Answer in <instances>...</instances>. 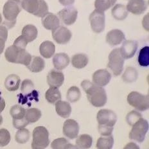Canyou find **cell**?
Returning <instances> with one entry per match:
<instances>
[{
  "instance_id": "1",
  "label": "cell",
  "mask_w": 149,
  "mask_h": 149,
  "mask_svg": "<svg viewBox=\"0 0 149 149\" xmlns=\"http://www.w3.org/2000/svg\"><path fill=\"white\" fill-rule=\"evenodd\" d=\"M81 86L86 93L89 102L93 106L101 107L107 103V94L102 87L95 85L94 83L87 80L82 82Z\"/></svg>"
},
{
  "instance_id": "2",
  "label": "cell",
  "mask_w": 149,
  "mask_h": 149,
  "mask_svg": "<svg viewBox=\"0 0 149 149\" xmlns=\"http://www.w3.org/2000/svg\"><path fill=\"white\" fill-rule=\"evenodd\" d=\"M21 10L22 7L21 0H8L3 8V14L5 19L3 25L8 29L14 27L16 23V19Z\"/></svg>"
},
{
  "instance_id": "3",
  "label": "cell",
  "mask_w": 149,
  "mask_h": 149,
  "mask_svg": "<svg viewBox=\"0 0 149 149\" xmlns=\"http://www.w3.org/2000/svg\"><path fill=\"white\" fill-rule=\"evenodd\" d=\"M6 60L9 63L21 64L24 66H29L32 56L26 49L19 48L14 45L9 46L5 52Z\"/></svg>"
},
{
  "instance_id": "4",
  "label": "cell",
  "mask_w": 149,
  "mask_h": 149,
  "mask_svg": "<svg viewBox=\"0 0 149 149\" xmlns=\"http://www.w3.org/2000/svg\"><path fill=\"white\" fill-rule=\"evenodd\" d=\"M21 7L39 17H42L48 12V6L44 0H22Z\"/></svg>"
},
{
  "instance_id": "5",
  "label": "cell",
  "mask_w": 149,
  "mask_h": 149,
  "mask_svg": "<svg viewBox=\"0 0 149 149\" xmlns=\"http://www.w3.org/2000/svg\"><path fill=\"white\" fill-rule=\"evenodd\" d=\"M32 136V149H45L49 145V132L46 127L43 126L36 127L33 129Z\"/></svg>"
},
{
  "instance_id": "6",
  "label": "cell",
  "mask_w": 149,
  "mask_h": 149,
  "mask_svg": "<svg viewBox=\"0 0 149 149\" xmlns=\"http://www.w3.org/2000/svg\"><path fill=\"white\" fill-rule=\"evenodd\" d=\"M125 59L120 54V48L114 49L109 55L107 67L112 71L114 76H119L122 73Z\"/></svg>"
},
{
  "instance_id": "7",
  "label": "cell",
  "mask_w": 149,
  "mask_h": 149,
  "mask_svg": "<svg viewBox=\"0 0 149 149\" xmlns=\"http://www.w3.org/2000/svg\"><path fill=\"white\" fill-rule=\"evenodd\" d=\"M127 102L136 110L145 111L148 109V95H143L138 92L132 91L127 96Z\"/></svg>"
},
{
  "instance_id": "8",
  "label": "cell",
  "mask_w": 149,
  "mask_h": 149,
  "mask_svg": "<svg viewBox=\"0 0 149 149\" xmlns=\"http://www.w3.org/2000/svg\"><path fill=\"white\" fill-rule=\"evenodd\" d=\"M148 130V122L141 118L132 125V128L129 133V138L138 143H142L144 141Z\"/></svg>"
},
{
  "instance_id": "9",
  "label": "cell",
  "mask_w": 149,
  "mask_h": 149,
  "mask_svg": "<svg viewBox=\"0 0 149 149\" xmlns=\"http://www.w3.org/2000/svg\"><path fill=\"white\" fill-rule=\"evenodd\" d=\"M89 21L93 31L95 33L103 32L105 26V17L104 12L95 10L89 15Z\"/></svg>"
},
{
  "instance_id": "10",
  "label": "cell",
  "mask_w": 149,
  "mask_h": 149,
  "mask_svg": "<svg viewBox=\"0 0 149 149\" xmlns=\"http://www.w3.org/2000/svg\"><path fill=\"white\" fill-rule=\"evenodd\" d=\"M97 119L99 125L114 127L117 122V116L109 109H101L98 111Z\"/></svg>"
},
{
  "instance_id": "11",
  "label": "cell",
  "mask_w": 149,
  "mask_h": 149,
  "mask_svg": "<svg viewBox=\"0 0 149 149\" xmlns=\"http://www.w3.org/2000/svg\"><path fill=\"white\" fill-rule=\"evenodd\" d=\"M58 16L63 23L66 25H71L75 23L77 20L78 11L73 7H68L63 8L58 12Z\"/></svg>"
},
{
  "instance_id": "12",
  "label": "cell",
  "mask_w": 149,
  "mask_h": 149,
  "mask_svg": "<svg viewBox=\"0 0 149 149\" xmlns=\"http://www.w3.org/2000/svg\"><path fill=\"white\" fill-rule=\"evenodd\" d=\"M52 37L58 44L65 45L70 41L72 33L66 27L59 26L57 29L52 30Z\"/></svg>"
},
{
  "instance_id": "13",
  "label": "cell",
  "mask_w": 149,
  "mask_h": 149,
  "mask_svg": "<svg viewBox=\"0 0 149 149\" xmlns=\"http://www.w3.org/2000/svg\"><path fill=\"white\" fill-rule=\"evenodd\" d=\"M138 42L132 40H126L120 48V54L124 59H129L134 56L138 49Z\"/></svg>"
},
{
  "instance_id": "14",
  "label": "cell",
  "mask_w": 149,
  "mask_h": 149,
  "mask_svg": "<svg viewBox=\"0 0 149 149\" xmlns=\"http://www.w3.org/2000/svg\"><path fill=\"white\" fill-rule=\"evenodd\" d=\"M79 132V125L75 120L68 119L65 121L63 125L64 134L71 139L76 138Z\"/></svg>"
},
{
  "instance_id": "15",
  "label": "cell",
  "mask_w": 149,
  "mask_h": 149,
  "mask_svg": "<svg viewBox=\"0 0 149 149\" xmlns=\"http://www.w3.org/2000/svg\"><path fill=\"white\" fill-rule=\"evenodd\" d=\"M111 79V74L107 70H98L93 74V81L95 85L104 87L107 85Z\"/></svg>"
},
{
  "instance_id": "16",
  "label": "cell",
  "mask_w": 149,
  "mask_h": 149,
  "mask_svg": "<svg viewBox=\"0 0 149 149\" xmlns=\"http://www.w3.org/2000/svg\"><path fill=\"white\" fill-rule=\"evenodd\" d=\"M127 10L134 15H140L147 10V3L145 0H129Z\"/></svg>"
},
{
  "instance_id": "17",
  "label": "cell",
  "mask_w": 149,
  "mask_h": 149,
  "mask_svg": "<svg viewBox=\"0 0 149 149\" xmlns=\"http://www.w3.org/2000/svg\"><path fill=\"white\" fill-rule=\"evenodd\" d=\"M64 76L63 72L60 71L52 70L47 75V82L50 87L60 88L63 84Z\"/></svg>"
},
{
  "instance_id": "18",
  "label": "cell",
  "mask_w": 149,
  "mask_h": 149,
  "mask_svg": "<svg viewBox=\"0 0 149 149\" xmlns=\"http://www.w3.org/2000/svg\"><path fill=\"white\" fill-rule=\"evenodd\" d=\"M42 24L46 30H54L60 26V19L57 15L48 12L42 17Z\"/></svg>"
},
{
  "instance_id": "19",
  "label": "cell",
  "mask_w": 149,
  "mask_h": 149,
  "mask_svg": "<svg viewBox=\"0 0 149 149\" xmlns=\"http://www.w3.org/2000/svg\"><path fill=\"white\" fill-rule=\"evenodd\" d=\"M124 40H125V35L120 30L114 29L107 33L106 42L111 46L118 45Z\"/></svg>"
},
{
  "instance_id": "20",
  "label": "cell",
  "mask_w": 149,
  "mask_h": 149,
  "mask_svg": "<svg viewBox=\"0 0 149 149\" xmlns=\"http://www.w3.org/2000/svg\"><path fill=\"white\" fill-rule=\"evenodd\" d=\"M70 59L69 56L65 53H59L54 55L53 58V64L54 68L57 70L65 69L70 64Z\"/></svg>"
},
{
  "instance_id": "21",
  "label": "cell",
  "mask_w": 149,
  "mask_h": 149,
  "mask_svg": "<svg viewBox=\"0 0 149 149\" xmlns=\"http://www.w3.org/2000/svg\"><path fill=\"white\" fill-rule=\"evenodd\" d=\"M55 110L58 115L64 118H67L71 115V107L68 102L59 100L55 103Z\"/></svg>"
},
{
  "instance_id": "22",
  "label": "cell",
  "mask_w": 149,
  "mask_h": 149,
  "mask_svg": "<svg viewBox=\"0 0 149 149\" xmlns=\"http://www.w3.org/2000/svg\"><path fill=\"white\" fill-rule=\"evenodd\" d=\"M39 52L43 57L49 58L53 57L55 54V46L52 41H44L40 45Z\"/></svg>"
},
{
  "instance_id": "23",
  "label": "cell",
  "mask_w": 149,
  "mask_h": 149,
  "mask_svg": "<svg viewBox=\"0 0 149 149\" xmlns=\"http://www.w3.org/2000/svg\"><path fill=\"white\" fill-rule=\"evenodd\" d=\"M26 67L33 73H39L45 69V62L41 57L33 56L29 65Z\"/></svg>"
},
{
  "instance_id": "24",
  "label": "cell",
  "mask_w": 149,
  "mask_h": 149,
  "mask_svg": "<svg viewBox=\"0 0 149 149\" xmlns=\"http://www.w3.org/2000/svg\"><path fill=\"white\" fill-rule=\"evenodd\" d=\"M21 79L17 74H11L5 79V86L9 91H15L19 88Z\"/></svg>"
},
{
  "instance_id": "25",
  "label": "cell",
  "mask_w": 149,
  "mask_h": 149,
  "mask_svg": "<svg viewBox=\"0 0 149 149\" xmlns=\"http://www.w3.org/2000/svg\"><path fill=\"white\" fill-rule=\"evenodd\" d=\"M37 35H38V30L33 24H27L23 27L22 30V36L28 42L33 41L37 38Z\"/></svg>"
},
{
  "instance_id": "26",
  "label": "cell",
  "mask_w": 149,
  "mask_h": 149,
  "mask_svg": "<svg viewBox=\"0 0 149 149\" xmlns=\"http://www.w3.org/2000/svg\"><path fill=\"white\" fill-rule=\"evenodd\" d=\"M112 15L116 20L123 21L125 19L128 15V11L125 5L121 4H116L111 10Z\"/></svg>"
},
{
  "instance_id": "27",
  "label": "cell",
  "mask_w": 149,
  "mask_h": 149,
  "mask_svg": "<svg viewBox=\"0 0 149 149\" xmlns=\"http://www.w3.org/2000/svg\"><path fill=\"white\" fill-rule=\"evenodd\" d=\"M89 58L86 54H78L73 56L71 63L73 66L77 69H82L85 68L88 64Z\"/></svg>"
},
{
  "instance_id": "28",
  "label": "cell",
  "mask_w": 149,
  "mask_h": 149,
  "mask_svg": "<svg viewBox=\"0 0 149 149\" xmlns=\"http://www.w3.org/2000/svg\"><path fill=\"white\" fill-rule=\"evenodd\" d=\"M45 97L46 100L50 104H55L56 102L61 100V93L57 88L50 87L46 92Z\"/></svg>"
},
{
  "instance_id": "29",
  "label": "cell",
  "mask_w": 149,
  "mask_h": 149,
  "mask_svg": "<svg viewBox=\"0 0 149 149\" xmlns=\"http://www.w3.org/2000/svg\"><path fill=\"white\" fill-rule=\"evenodd\" d=\"M138 78V72L134 67H127L122 75V79L126 83H132Z\"/></svg>"
},
{
  "instance_id": "30",
  "label": "cell",
  "mask_w": 149,
  "mask_h": 149,
  "mask_svg": "<svg viewBox=\"0 0 149 149\" xmlns=\"http://www.w3.org/2000/svg\"><path fill=\"white\" fill-rule=\"evenodd\" d=\"M92 143V137L86 134L80 135L76 140V145L79 149H89L91 147Z\"/></svg>"
},
{
  "instance_id": "31",
  "label": "cell",
  "mask_w": 149,
  "mask_h": 149,
  "mask_svg": "<svg viewBox=\"0 0 149 149\" xmlns=\"http://www.w3.org/2000/svg\"><path fill=\"white\" fill-rule=\"evenodd\" d=\"M42 115L41 111L37 108L28 109L26 110L25 118L29 123H33L37 122L41 118Z\"/></svg>"
},
{
  "instance_id": "32",
  "label": "cell",
  "mask_w": 149,
  "mask_h": 149,
  "mask_svg": "<svg viewBox=\"0 0 149 149\" xmlns=\"http://www.w3.org/2000/svg\"><path fill=\"white\" fill-rule=\"evenodd\" d=\"M113 136H105L98 138L97 143V149H112L114 145Z\"/></svg>"
},
{
  "instance_id": "33",
  "label": "cell",
  "mask_w": 149,
  "mask_h": 149,
  "mask_svg": "<svg viewBox=\"0 0 149 149\" xmlns=\"http://www.w3.org/2000/svg\"><path fill=\"white\" fill-rule=\"evenodd\" d=\"M138 61L139 64L143 67H147L149 65V47L145 46L141 49L138 55Z\"/></svg>"
},
{
  "instance_id": "34",
  "label": "cell",
  "mask_w": 149,
  "mask_h": 149,
  "mask_svg": "<svg viewBox=\"0 0 149 149\" xmlns=\"http://www.w3.org/2000/svg\"><path fill=\"white\" fill-rule=\"evenodd\" d=\"M80 97H81V92L78 87L72 86L68 90L66 98L70 102L74 103L79 101Z\"/></svg>"
},
{
  "instance_id": "35",
  "label": "cell",
  "mask_w": 149,
  "mask_h": 149,
  "mask_svg": "<svg viewBox=\"0 0 149 149\" xmlns=\"http://www.w3.org/2000/svg\"><path fill=\"white\" fill-rule=\"evenodd\" d=\"M116 1L117 0H95V7L97 10L104 12L113 7Z\"/></svg>"
},
{
  "instance_id": "36",
  "label": "cell",
  "mask_w": 149,
  "mask_h": 149,
  "mask_svg": "<svg viewBox=\"0 0 149 149\" xmlns=\"http://www.w3.org/2000/svg\"><path fill=\"white\" fill-rule=\"evenodd\" d=\"M30 137V134L29 130L25 128H23L18 129L16 134H15V139L18 143L24 144L29 141Z\"/></svg>"
},
{
  "instance_id": "37",
  "label": "cell",
  "mask_w": 149,
  "mask_h": 149,
  "mask_svg": "<svg viewBox=\"0 0 149 149\" xmlns=\"http://www.w3.org/2000/svg\"><path fill=\"white\" fill-rule=\"evenodd\" d=\"M26 110L19 105H15L10 110V114L13 120H19L25 118Z\"/></svg>"
},
{
  "instance_id": "38",
  "label": "cell",
  "mask_w": 149,
  "mask_h": 149,
  "mask_svg": "<svg viewBox=\"0 0 149 149\" xmlns=\"http://www.w3.org/2000/svg\"><path fill=\"white\" fill-rule=\"evenodd\" d=\"M8 37V29L3 24L0 25V55H1L5 47V42Z\"/></svg>"
},
{
  "instance_id": "39",
  "label": "cell",
  "mask_w": 149,
  "mask_h": 149,
  "mask_svg": "<svg viewBox=\"0 0 149 149\" xmlns=\"http://www.w3.org/2000/svg\"><path fill=\"white\" fill-rule=\"evenodd\" d=\"M21 91L24 95H29L34 91V84L32 80L25 79L23 80L21 84Z\"/></svg>"
},
{
  "instance_id": "40",
  "label": "cell",
  "mask_w": 149,
  "mask_h": 149,
  "mask_svg": "<svg viewBox=\"0 0 149 149\" xmlns=\"http://www.w3.org/2000/svg\"><path fill=\"white\" fill-rule=\"evenodd\" d=\"M11 136L8 130L5 129H0V147L7 146L10 141Z\"/></svg>"
},
{
  "instance_id": "41",
  "label": "cell",
  "mask_w": 149,
  "mask_h": 149,
  "mask_svg": "<svg viewBox=\"0 0 149 149\" xmlns=\"http://www.w3.org/2000/svg\"><path fill=\"white\" fill-rule=\"evenodd\" d=\"M141 118V114L139 113V112L134 110L127 114V115L126 116V121L129 125L132 126L134 124L137 122L139 119Z\"/></svg>"
},
{
  "instance_id": "42",
  "label": "cell",
  "mask_w": 149,
  "mask_h": 149,
  "mask_svg": "<svg viewBox=\"0 0 149 149\" xmlns=\"http://www.w3.org/2000/svg\"><path fill=\"white\" fill-rule=\"evenodd\" d=\"M69 143L68 139L64 138H60L54 139L51 144L52 149H64L66 145Z\"/></svg>"
},
{
  "instance_id": "43",
  "label": "cell",
  "mask_w": 149,
  "mask_h": 149,
  "mask_svg": "<svg viewBox=\"0 0 149 149\" xmlns=\"http://www.w3.org/2000/svg\"><path fill=\"white\" fill-rule=\"evenodd\" d=\"M28 43L29 42H28L26 40L24 39V37L21 35L19 37H18L15 40L13 45L15 46L16 47L19 48L26 49Z\"/></svg>"
},
{
  "instance_id": "44",
  "label": "cell",
  "mask_w": 149,
  "mask_h": 149,
  "mask_svg": "<svg viewBox=\"0 0 149 149\" xmlns=\"http://www.w3.org/2000/svg\"><path fill=\"white\" fill-rule=\"evenodd\" d=\"M98 131L99 133L103 136H109L112 134V132L113 131V127H108V126H103L98 125Z\"/></svg>"
},
{
  "instance_id": "45",
  "label": "cell",
  "mask_w": 149,
  "mask_h": 149,
  "mask_svg": "<svg viewBox=\"0 0 149 149\" xmlns=\"http://www.w3.org/2000/svg\"><path fill=\"white\" fill-rule=\"evenodd\" d=\"M29 124V123L28 122V121L26 120L25 118L19 120H13V125L15 128L17 129L24 128V127H26Z\"/></svg>"
},
{
  "instance_id": "46",
  "label": "cell",
  "mask_w": 149,
  "mask_h": 149,
  "mask_svg": "<svg viewBox=\"0 0 149 149\" xmlns=\"http://www.w3.org/2000/svg\"><path fill=\"white\" fill-rule=\"evenodd\" d=\"M123 149H140L139 146L138 145H136L135 143L133 142H130L127 143L125 147L123 148Z\"/></svg>"
},
{
  "instance_id": "47",
  "label": "cell",
  "mask_w": 149,
  "mask_h": 149,
  "mask_svg": "<svg viewBox=\"0 0 149 149\" xmlns=\"http://www.w3.org/2000/svg\"><path fill=\"white\" fill-rule=\"evenodd\" d=\"M58 1H59L61 5L64 6H68L69 7V6L73 4V3L75 0H58Z\"/></svg>"
},
{
  "instance_id": "48",
  "label": "cell",
  "mask_w": 149,
  "mask_h": 149,
  "mask_svg": "<svg viewBox=\"0 0 149 149\" xmlns=\"http://www.w3.org/2000/svg\"><path fill=\"white\" fill-rule=\"evenodd\" d=\"M5 105L6 104H5V100L1 97H0V113H2L3 111L4 110Z\"/></svg>"
},
{
  "instance_id": "49",
  "label": "cell",
  "mask_w": 149,
  "mask_h": 149,
  "mask_svg": "<svg viewBox=\"0 0 149 149\" xmlns=\"http://www.w3.org/2000/svg\"><path fill=\"white\" fill-rule=\"evenodd\" d=\"M64 149H79V148L76 145H74L71 143H68Z\"/></svg>"
},
{
  "instance_id": "50",
  "label": "cell",
  "mask_w": 149,
  "mask_h": 149,
  "mask_svg": "<svg viewBox=\"0 0 149 149\" xmlns=\"http://www.w3.org/2000/svg\"><path fill=\"white\" fill-rule=\"evenodd\" d=\"M3 123V117L1 115H0V125H1Z\"/></svg>"
},
{
  "instance_id": "51",
  "label": "cell",
  "mask_w": 149,
  "mask_h": 149,
  "mask_svg": "<svg viewBox=\"0 0 149 149\" xmlns=\"http://www.w3.org/2000/svg\"><path fill=\"white\" fill-rule=\"evenodd\" d=\"M2 23V16H1V14L0 13V24Z\"/></svg>"
}]
</instances>
